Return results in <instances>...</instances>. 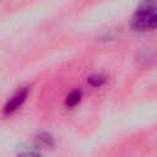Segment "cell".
I'll list each match as a JSON object with an SVG mask.
<instances>
[{
    "label": "cell",
    "mask_w": 157,
    "mask_h": 157,
    "mask_svg": "<svg viewBox=\"0 0 157 157\" xmlns=\"http://www.w3.org/2000/svg\"><path fill=\"white\" fill-rule=\"evenodd\" d=\"M28 93H29V87L28 86H22L20 87L5 103L4 105V114L5 115H11L13 113H16L21 107L22 104L26 102L27 97H28Z\"/></svg>",
    "instance_id": "cell-2"
},
{
    "label": "cell",
    "mask_w": 157,
    "mask_h": 157,
    "mask_svg": "<svg viewBox=\"0 0 157 157\" xmlns=\"http://www.w3.org/2000/svg\"><path fill=\"white\" fill-rule=\"evenodd\" d=\"M131 28L137 32L157 29V0H142L131 18Z\"/></svg>",
    "instance_id": "cell-1"
},
{
    "label": "cell",
    "mask_w": 157,
    "mask_h": 157,
    "mask_svg": "<svg viewBox=\"0 0 157 157\" xmlns=\"http://www.w3.org/2000/svg\"><path fill=\"white\" fill-rule=\"evenodd\" d=\"M81 97H82V92L80 90H75V91L70 92L65 98V105L67 108H74L75 105H77L80 103Z\"/></svg>",
    "instance_id": "cell-3"
},
{
    "label": "cell",
    "mask_w": 157,
    "mask_h": 157,
    "mask_svg": "<svg viewBox=\"0 0 157 157\" xmlns=\"http://www.w3.org/2000/svg\"><path fill=\"white\" fill-rule=\"evenodd\" d=\"M105 81H107V76L103 74H93L87 77V83L94 88L102 87L105 83Z\"/></svg>",
    "instance_id": "cell-4"
},
{
    "label": "cell",
    "mask_w": 157,
    "mask_h": 157,
    "mask_svg": "<svg viewBox=\"0 0 157 157\" xmlns=\"http://www.w3.org/2000/svg\"><path fill=\"white\" fill-rule=\"evenodd\" d=\"M17 157H43V155L37 147H23L18 151Z\"/></svg>",
    "instance_id": "cell-5"
},
{
    "label": "cell",
    "mask_w": 157,
    "mask_h": 157,
    "mask_svg": "<svg viewBox=\"0 0 157 157\" xmlns=\"http://www.w3.org/2000/svg\"><path fill=\"white\" fill-rule=\"evenodd\" d=\"M37 139H38L39 144H42V145L45 146V147H53V146L55 145V139H54V136H53L52 134L47 132V131L40 132Z\"/></svg>",
    "instance_id": "cell-6"
}]
</instances>
